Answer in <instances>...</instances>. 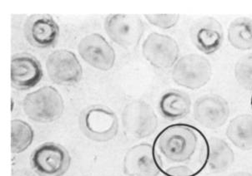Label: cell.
Masks as SVG:
<instances>
[{"instance_id": "obj_1", "label": "cell", "mask_w": 252, "mask_h": 176, "mask_svg": "<svg viewBox=\"0 0 252 176\" xmlns=\"http://www.w3.org/2000/svg\"><path fill=\"white\" fill-rule=\"evenodd\" d=\"M154 157L164 176H197L208 163L210 144L195 126H168L154 140Z\"/></svg>"}, {"instance_id": "obj_2", "label": "cell", "mask_w": 252, "mask_h": 176, "mask_svg": "<svg viewBox=\"0 0 252 176\" xmlns=\"http://www.w3.org/2000/svg\"><path fill=\"white\" fill-rule=\"evenodd\" d=\"M23 109L33 122L50 123L62 117L64 101L55 87L45 86L26 95L23 101Z\"/></svg>"}, {"instance_id": "obj_3", "label": "cell", "mask_w": 252, "mask_h": 176, "mask_svg": "<svg viewBox=\"0 0 252 176\" xmlns=\"http://www.w3.org/2000/svg\"><path fill=\"white\" fill-rule=\"evenodd\" d=\"M80 127L85 136L97 142H107L117 136L119 121L110 109L102 106H92L82 111Z\"/></svg>"}, {"instance_id": "obj_4", "label": "cell", "mask_w": 252, "mask_h": 176, "mask_svg": "<svg viewBox=\"0 0 252 176\" xmlns=\"http://www.w3.org/2000/svg\"><path fill=\"white\" fill-rule=\"evenodd\" d=\"M173 81L180 87L189 90L205 87L212 76V67L206 57L196 53L181 57L173 67Z\"/></svg>"}, {"instance_id": "obj_5", "label": "cell", "mask_w": 252, "mask_h": 176, "mask_svg": "<svg viewBox=\"0 0 252 176\" xmlns=\"http://www.w3.org/2000/svg\"><path fill=\"white\" fill-rule=\"evenodd\" d=\"M33 171L40 176H62L69 171L71 157L68 151L59 144L45 142L31 154Z\"/></svg>"}, {"instance_id": "obj_6", "label": "cell", "mask_w": 252, "mask_h": 176, "mask_svg": "<svg viewBox=\"0 0 252 176\" xmlns=\"http://www.w3.org/2000/svg\"><path fill=\"white\" fill-rule=\"evenodd\" d=\"M104 28L110 39L126 49L139 45L145 32L140 17L130 14H110L104 22Z\"/></svg>"}, {"instance_id": "obj_7", "label": "cell", "mask_w": 252, "mask_h": 176, "mask_svg": "<svg viewBox=\"0 0 252 176\" xmlns=\"http://www.w3.org/2000/svg\"><path fill=\"white\" fill-rule=\"evenodd\" d=\"M122 122L126 132L136 139L147 138L153 135L159 123L152 106L141 100L133 101L126 105Z\"/></svg>"}, {"instance_id": "obj_8", "label": "cell", "mask_w": 252, "mask_h": 176, "mask_svg": "<svg viewBox=\"0 0 252 176\" xmlns=\"http://www.w3.org/2000/svg\"><path fill=\"white\" fill-rule=\"evenodd\" d=\"M142 52L151 65L158 69H169L177 63L180 48L172 37L151 33L143 43Z\"/></svg>"}, {"instance_id": "obj_9", "label": "cell", "mask_w": 252, "mask_h": 176, "mask_svg": "<svg viewBox=\"0 0 252 176\" xmlns=\"http://www.w3.org/2000/svg\"><path fill=\"white\" fill-rule=\"evenodd\" d=\"M50 80L61 86H73L82 79L83 68L74 52L66 49L53 51L46 60Z\"/></svg>"}, {"instance_id": "obj_10", "label": "cell", "mask_w": 252, "mask_h": 176, "mask_svg": "<svg viewBox=\"0 0 252 176\" xmlns=\"http://www.w3.org/2000/svg\"><path fill=\"white\" fill-rule=\"evenodd\" d=\"M227 101L216 94H207L198 98L193 106V116L203 127L218 129L225 125L230 117Z\"/></svg>"}, {"instance_id": "obj_11", "label": "cell", "mask_w": 252, "mask_h": 176, "mask_svg": "<svg viewBox=\"0 0 252 176\" xmlns=\"http://www.w3.org/2000/svg\"><path fill=\"white\" fill-rule=\"evenodd\" d=\"M78 51L84 61L98 70L109 71L115 65V50L99 33L84 37L78 45Z\"/></svg>"}, {"instance_id": "obj_12", "label": "cell", "mask_w": 252, "mask_h": 176, "mask_svg": "<svg viewBox=\"0 0 252 176\" xmlns=\"http://www.w3.org/2000/svg\"><path fill=\"white\" fill-rule=\"evenodd\" d=\"M25 33L32 46L38 49H49L57 43L60 27L50 14H33L26 20Z\"/></svg>"}, {"instance_id": "obj_13", "label": "cell", "mask_w": 252, "mask_h": 176, "mask_svg": "<svg viewBox=\"0 0 252 176\" xmlns=\"http://www.w3.org/2000/svg\"><path fill=\"white\" fill-rule=\"evenodd\" d=\"M12 86L19 91L35 87L44 76L41 64L29 53H19L12 57L10 68Z\"/></svg>"}, {"instance_id": "obj_14", "label": "cell", "mask_w": 252, "mask_h": 176, "mask_svg": "<svg viewBox=\"0 0 252 176\" xmlns=\"http://www.w3.org/2000/svg\"><path fill=\"white\" fill-rule=\"evenodd\" d=\"M191 40L204 54H214L224 42V30L220 23L211 17L199 19L191 27Z\"/></svg>"}, {"instance_id": "obj_15", "label": "cell", "mask_w": 252, "mask_h": 176, "mask_svg": "<svg viewBox=\"0 0 252 176\" xmlns=\"http://www.w3.org/2000/svg\"><path fill=\"white\" fill-rule=\"evenodd\" d=\"M124 173L128 176H158L160 173L151 144L141 143L127 151L123 161Z\"/></svg>"}, {"instance_id": "obj_16", "label": "cell", "mask_w": 252, "mask_h": 176, "mask_svg": "<svg viewBox=\"0 0 252 176\" xmlns=\"http://www.w3.org/2000/svg\"><path fill=\"white\" fill-rule=\"evenodd\" d=\"M191 99L186 92L170 90L159 101V110L164 119L174 122L187 117L191 111Z\"/></svg>"}, {"instance_id": "obj_17", "label": "cell", "mask_w": 252, "mask_h": 176, "mask_svg": "<svg viewBox=\"0 0 252 176\" xmlns=\"http://www.w3.org/2000/svg\"><path fill=\"white\" fill-rule=\"evenodd\" d=\"M228 140L242 151L252 150V115L241 114L230 121L225 132Z\"/></svg>"}, {"instance_id": "obj_18", "label": "cell", "mask_w": 252, "mask_h": 176, "mask_svg": "<svg viewBox=\"0 0 252 176\" xmlns=\"http://www.w3.org/2000/svg\"><path fill=\"white\" fill-rule=\"evenodd\" d=\"M210 155H209V171L212 173H221L233 165L235 154L227 142L217 137L209 140Z\"/></svg>"}, {"instance_id": "obj_19", "label": "cell", "mask_w": 252, "mask_h": 176, "mask_svg": "<svg viewBox=\"0 0 252 176\" xmlns=\"http://www.w3.org/2000/svg\"><path fill=\"white\" fill-rule=\"evenodd\" d=\"M227 38L234 49L241 51L252 49V19L241 17L230 23Z\"/></svg>"}, {"instance_id": "obj_20", "label": "cell", "mask_w": 252, "mask_h": 176, "mask_svg": "<svg viewBox=\"0 0 252 176\" xmlns=\"http://www.w3.org/2000/svg\"><path fill=\"white\" fill-rule=\"evenodd\" d=\"M33 128L22 120L11 122V149L13 154H20L31 147L33 141Z\"/></svg>"}, {"instance_id": "obj_21", "label": "cell", "mask_w": 252, "mask_h": 176, "mask_svg": "<svg viewBox=\"0 0 252 176\" xmlns=\"http://www.w3.org/2000/svg\"><path fill=\"white\" fill-rule=\"evenodd\" d=\"M236 81L245 89H252V53L244 56L235 66Z\"/></svg>"}, {"instance_id": "obj_22", "label": "cell", "mask_w": 252, "mask_h": 176, "mask_svg": "<svg viewBox=\"0 0 252 176\" xmlns=\"http://www.w3.org/2000/svg\"><path fill=\"white\" fill-rule=\"evenodd\" d=\"M145 17L151 25L162 29L172 28L180 20L179 14H145Z\"/></svg>"}, {"instance_id": "obj_23", "label": "cell", "mask_w": 252, "mask_h": 176, "mask_svg": "<svg viewBox=\"0 0 252 176\" xmlns=\"http://www.w3.org/2000/svg\"><path fill=\"white\" fill-rule=\"evenodd\" d=\"M230 176H252V175L249 173H246V172H239V173L233 174Z\"/></svg>"}, {"instance_id": "obj_24", "label": "cell", "mask_w": 252, "mask_h": 176, "mask_svg": "<svg viewBox=\"0 0 252 176\" xmlns=\"http://www.w3.org/2000/svg\"><path fill=\"white\" fill-rule=\"evenodd\" d=\"M251 106H252V98H251Z\"/></svg>"}]
</instances>
